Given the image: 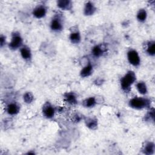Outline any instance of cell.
<instances>
[{"instance_id":"10","label":"cell","mask_w":155,"mask_h":155,"mask_svg":"<svg viewBox=\"0 0 155 155\" xmlns=\"http://www.w3.org/2000/svg\"><path fill=\"white\" fill-rule=\"evenodd\" d=\"M96 10L95 6L91 2H88L84 8V14L86 15H93Z\"/></svg>"},{"instance_id":"9","label":"cell","mask_w":155,"mask_h":155,"mask_svg":"<svg viewBox=\"0 0 155 155\" xmlns=\"http://www.w3.org/2000/svg\"><path fill=\"white\" fill-rule=\"evenodd\" d=\"M65 100L70 104L75 105L77 103L76 97L73 93H67L64 95Z\"/></svg>"},{"instance_id":"20","label":"cell","mask_w":155,"mask_h":155,"mask_svg":"<svg viewBox=\"0 0 155 155\" xmlns=\"http://www.w3.org/2000/svg\"><path fill=\"white\" fill-rule=\"evenodd\" d=\"M103 52H104V49L102 48V47H101V45H96L94 47L92 50V53L93 55L96 57L101 56Z\"/></svg>"},{"instance_id":"13","label":"cell","mask_w":155,"mask_h":155,"mask_svg":"<svg viewBox=\"0 0 155 155\" xmlns=\"http://www.w3.org/2000/svg\"><path fill=\"white\" fill-rule=\"evenodd\" d=\"M92 70H93V67L92 65L89 64L83 69V70L81 72V76L82 77L89 76L92 74Z\"/></svg>"},{"instance_id":"2","label":"cell","mask_w":155,"mask_h":155,"mask_svg":"<svg viewBox=\"0 0 155 155\" xmlns=\"http://www.w3.org/2000/svg\"><path fill=\"white\" fill-rule=\"evenodd\" d=\"M150 105V101L143 98H134L129 102V106L135 109L140 110L148 107Z\"/></svg>"},{"instance_id":"11","label":"cell","mask_w":155,"mask_h":155,"mask_svg":"<svg viewBox=\"0 0 155 155\" xmlns=\"http://www.w3.org/2000/svg\"><path fill=\"white\" fill-rule=\"evenodd\" d=\"M7 112L10 115H16L17 114L19 111V106L15 103H12V104H9L7 107Z\"/></svg>"},{"instance_id":"16","label":"cell","mask_w":155,"mask_h":155,"mask_svg":"<svg viewBox=\"0 0 155 155\" xmlns=\"http://www.w3.org/2000/svg\"><path fill=\"white\" fill-rule=\"evenodd\" d=\"M147 52L150 56L155 55V43L154 41H150L148 42L147 48Z\"/></svg>"},{"instance_id":"3","label":"cell","mask_w":155,"mask_h":155,"mask_svg":"<svg viewBox=\"0 0 155 155\" xmlns=\"http://www.w3.org/2000/svg\"><path fill=\"white\" fill-rule=\"evenodd\" d=\"M128 60L134 66H138L140 64L141 60L137 51L135 50H130L127 53Z\"/></svg>"},{"instance_id":"24","label":"cell","mask_w":155,"mask_h":155,"mask_svg":"<svg viewBox=\"0 0 155 155\" xmlns=\"http://www.w3.org/2000/svg\"><path fill=\"white\" fill-rule=\"evenodd\" d=\"M0 40H1V46H3V45L5 43V39H4V37H3V36L1 37V39H0Z\"/></svg>"},{"instance_id":"23","label":"cell","mask_w":155,"mask_h":155,"mask_svg":"<svg viewBox=\"0 0 155 155\" xmlns=\"http://www.w3.org/2000/svg\"><path fill=\"white\" fill-rule=\"evenodd\" d=\"M154 110L153 109L152 110H151L145 116V118L148 121H154Z\"/></svg>"},{"instance_id":"14","label":"cell","mask_w":155,"mask_h":155,"mask_svg":"<svg viewBox=\"0 0 155 155\" xmlns=\"http://www.w3.org/2000/svg\"><path fill=\"white\" fill-rule=\"evenodd\" d=\"M70 39L71 40L72 43H74V44L79 43L81 41V36H80V33L78 31L72 32L70 34Z\"/></svg>"},{"instance_id":"1","label":"cell","mask_w":155,"mask_h":155,"mask_svg":"<svg viewBox=\"0 0 155 155\" xmlns=\"http://www.w3.org/2000/svg\"><path fill=\"white\" fill-rule=\"evenodd\" d=\"M136 81V75L132 71H129L121 80V85L122 89L125 92H128L130 90L131 86Z\"/></svg>"},{"instance_id":"5","label":"cell","mask_w":155,"mask_h":155,"mask_svg":"<svg viewBox=\"0 0 155 155\" xmlns=\"http://www.w3.org/2000/svg\"><path fill=\"white\" fill-rule=\"evenodd\" d=\"M44 115L47 118H51L55 115V109L50 105V103L47 102L43 106L42 109Z\"/></svg>"},{"instance_id":"4","label":"cell","mask_w":155,"mask_h":155,"mask_svg":"<svg viewBox=\"0 0 155 155\" xmlns=\"http://www.w3.org/2000/svg\"><path fill=\"white\" fill-rule=\"evenodd\" d=\"M22 44V39L19 34L15 33L12 35V41L9 44V47L11 49H17L21 46Z\"/></svg>"},{"instance_id":"6","label":"cell","mask_w":155,"mask_h":155,"mask_svg":"<svg viewBox=\"0 0 155 155\" xmlns=\"http://www.w3.org/2000/svg\"><path fill=\"white\" fill-rule=\"evenodd\" d=\"M50 28L54 31H60L63 29V24L60 18L55 16L51 22Z\"/></svg>"},{"instance_id":"15","label":"cell","mask_w":155,"mask_h":155,"mask_svg":"<svg viewBox=\"0 0 155 155\" xmlns=\"http://www.w3.org/2000/svg\"><path fill=\"white\" fill-rule=\"evenodd\" d=\"M154 151V144L153 142H148L144 147V153L146 154H152Z\"/></svg>"},{"instance_id":"8","label":"cell","mask_w":155,"mask_h":155,"mask_svg":"<svg viewBox=\"0 0 155 155\" xmlns=\"http://www.w3.org/2000/svg\"><path fill=\"white\" fill-rule=\"evenodd\" d=\"M21 55L25 60H29L31 58V51L29 47L24 46L21 48Z\"/></svg>"},{"instance_id":"12","label":"cell","mask_w":155,"mask_h":155,"mask_svg":"<svg viewBox=\"0 0 155 155\" xmlns=\"http://www.w3.org/2000/svg\"><path fill=\"white\" fill-rule=\"evenodd\" d=\"M58 6L63 10H69L72 7L71 1H67V0H66V1H64V0L58 1Z\"/></svg>"},{"instance_id":"22","label":"cell","mask_w":155,"mask_h":155,"mask_svg":"<svg viewBox=\"0 0 155 155\" xmlns=\"http://www.w3.org/2000/svg\"><path fill=\"white\" fill-rule=\"evenodd\" d=\"M24 100L26 103H31L34 100V96L31 93L27 92L24 95Z\"/></svg>"},{"instance_id":"7","label":"cell","mask_w":155,"mask_h":155,"mask_svg":"<svg viewBox=\"0 0 155 155\" xmlns=\"http://www.w3.org/2000/svg\"><path fill=\"white\" fill-rule=\"evenodd\" d=\"M47 12V9L44 6H39L37 7L33 12L34 15L37 18H41L45 16Z\"/></svg>"},{"instance_id":"18","label":"cell","mask_w":155,"mask_h":155,"mask_svg":"<svg viewBox=\"0 0 155 155\" xmlns=\"http://www.w3.org/2000/svg\"><path fill=\"white\" fill-rule=\"evenodd\" d=\"M96 104V100L95 98H89L88 99H86L83 102V106L86 107H93Z\"/></svg>"},{"instance_id":"21","label":"cell","mask_w":155,"mask_h":155,"mask_svg":"<svg viewBox=\"0 0 155 155\" xmlns=\"http://www.w3.org/2000/svg\"><path fill=\"white\" fill-rule=\"evenodd\" d=\"M86 123L87 126L91 129L96 128L97 127V125H98L97 121L96 119H94L92 118H88L87 119V121H86Z\"/></svg>"},{"instance_id":"17","label":"cell","mask_w":155,"mask_h":155,"mask_svg":"<svg viewBox=\"0 0 155 155\" xmlns=\"http://www.w3.org/2000/svg\"><path fill=\"white\" fill-rule=\"evenodd\" d=\"M136 88L138 92L142 94L145 95L147 93V86L145 83L144 82H139L136 84Z\"/></svg>"},{"instance_id":"19","label":"cell","mask_w":155,"mask_h":155,"mask_svg":"<svg viewBox=\"0 0 155 155\" xmlns=\"http://www.w3.org/2000/svg\"><path fill=\"white\" fill-rule=\"evenodd\" d=\"M147 13L145 10L140 9L137 13V19L140 22H144L147 19Z\"/></svg>"}]
</instances>
